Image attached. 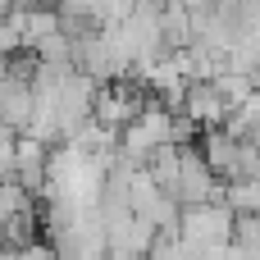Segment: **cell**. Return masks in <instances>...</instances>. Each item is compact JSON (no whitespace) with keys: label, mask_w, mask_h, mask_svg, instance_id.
<instances>
[{"label":"cell","mask_w":260,"mask_h":260,"mask_svg":"<svg viewBox=\"0 0 260 260\" xmlns=\"http://www.w3.org/2000/svg\"><path fill=\"white\" fill-rule=\"evenodd\" d=\"M224 201L238 215H260V178H229L224 183Z\"/></svg>","instance_id":"1"}]
</instances>
